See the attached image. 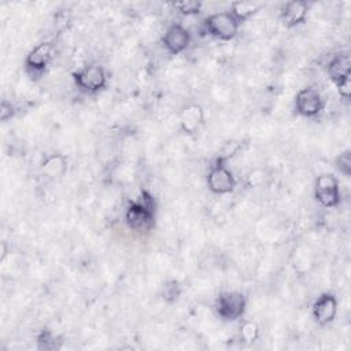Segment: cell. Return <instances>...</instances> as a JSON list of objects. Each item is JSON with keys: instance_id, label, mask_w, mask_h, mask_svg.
<instances>
[{"instance_id": "1", "label": "cell", "mask_w": 351, "mask_h": 351, "mask_svg": "<svg viewBox=\"0 0 351 351\" xmlns=\"http://www.w3.org/2000/svg\"><path fill=\"white\" fill-rule=\"evenodd\" d=\"M125 219L128 226L136 232H147L154 226L155 221V203L149 193L143 192L141 197L126 210Z\"/></svg>"}, {"instance_id": "2", "label": "cell", "mask_w": 351, "mask_h": 351, "mask_svg": "<svg viewBox=\"0 0 351 351\" xmlns=\"http://www.w3.org/2000/svg\"><path fill=\"white\" fill-rule=\"evenodd\" d=\"M239 22L229 11H221L214 12L204 18L203 21V32L208 36H213L218 40L229 41L234 38V36L239 32Z\"/></svg>"}, {"instance_id": "3", "label": "cell", "mask_w": 351, "mask_h": 351, "mask_svg": "<svg viewBox=\"0 0 351 351\" xmlns=\"http://www.w3.org/2000/svg\"><path fill=\"white\" fill-rule=\"evenodd\" d=\"M73 80L77 85V88L84 93H97L101 89H104L107 84V74L101 64L99 63H89L80 70L74 71Z\"/></svg>"}, {"instance_id": "4", "label": "cell", "mask_w": 351, "mask_h": 351, "mask_svg": "<svg viewBox=\"0 0 351 351\" xmlns=\"http://www.w3.org/2000/svg\"><path fill=\"white\" fill-rule=\"evenodd\" d=\"M247 300L241 292L228 291L217 296L214 308L217 315L223 321H237L245 313Z\"/></svg>"}, {"instance_id": "5", "label": "cell", "mask_w": 351, "mask_h": 351, "mask_svg": "<svg viewBox=\"0 0 351 351\" xmlns=\"http://www.w3.org/2000/svg\"><path fill=\"white\" fill-rule=\"evenodd\" d=\"M236 184L237 181L230 169L225 165V160L218 158L207 173L208 189L215 195H226L236 188Z\"/></svg>"}, {"instance_id": "6", "label": "cell", "mask_w": 351, "mask_h": 351, "mask_svg": "<svg viewBox=\"0 0 351 351\" xmlns=\"http://www.w3.org/2000/svg\"><path fill=\"white\" fill-rule=\"evenodd\" d=\"M315 200L325 208H335L340 203V186L336 176L324 173L317 177L314 184Z\"/></svg>"}, {"instance_id": "7", "label": "cell", "mask_w": 351, "mask_h": 351, "mask_svg": "<svg viewBox=\"0 0 351 351\" xmlns=\"http://www.w3.org/2000/svg\"><path fill=\"white\" fill-rule=\"evenodd\" d=\"M295 110L299 115L314 118L324 110V99L318 89L306 86L300 89L295 97Z\"/></svg>"}, {"instance_id": "8", "label": "cell", "mask_w": 351, "mask_h": 351, "mask_svg": "<svg viewBox=\"0 0 351 351\" xmlns=\"http://www.w3.org/2000/svg\"><path fill=\"white\" fill-rule=\"evenodd\" d=\"M53 55V45L49 41H43L38 45H36L26 56L25 66L26 71L29 75L33 77H40L45 69L48 67L51 59Z\"/></svg>"}, {"instance_id": "9", "label": "cell", "mask_w": 351, "mask_h": 351, "mask_svg": "<svg viewBox=\"0 0 351 351\" xmlns=\"http://www.w3.org/2000/svg\"><path fill=\"white\" fill-rule=\"evenodd\" d=\"M162 44L169 53L178 55L189 47L191 33L182 25L173 23L166 29V32L162 37Z\"/></svg>"}, {"instance_id": "10", "label": "cell", "mask_w": 351, "mask_h": 351, "mask_svg": "<svg viewBox=\"0 0 351 351\" xmlns=\"http://www.w3.org/2000/svg\"><path fill=\"white\" fill-rule=\"evenodd\" d=\"M313 318L321 326L329 325L337 314V299L333 293L325 292L319 295L311 307Z\"/></svg>"}, {"instance_id": "11", "label": "cell", "mask_w": 351, "mask_h": 351, "mask_svg": "<svg viewBox=\"0 0 351 351\" xmlns=\"http://www.w3.org/2000/svg\"><path fill=\"white\" fill-rule=\"evenodd\" d=\"M204 122V112L199 104H188L180 112V128L186 134L196 133Z\"/></svg>"}, {"instance_id": "12", "label": "cell", "mask_w": 351, "mask_h": 351, "mask_svg": "<svg viewBox=\"0 0 351 351\" xmlns=\"http://www.w3.org/2000/svg\"><path fill=\"white\" fill-rule=\"evenodd\" d=\"M308 12V4L302 0H292L284 4L281 8V19L285 26L295 27L298 25H302Z\"/></svg>"}, {"instance_id": "13", "label": "cell", "mask_w": 351, "mask_h": 351, "mask_svg": "<svg viewBox=\"0 0 351 351\" xmlns=\"http://www.w3.org/2000/svg\"><path fill=\"white\" fill-rule=\"evenodd\" d=\"M326 73L329 78L335 82V85H337L344 80H348L351 77L350 56L347 53H340L333 56L326 66Z\"/></svg>"}, {"instance_id": "14", "label": "cell", "mask_w": 351, "mask_h": 351, "mask_svg": "<svg viewBox=\"0 0 351 351\" xmlns=\"http://www.w3.org/2000/svg\"><path fill=\"white\" fill-rule=\"evenodd\" d=\"M41 173L47 178L58 180L63 177L67 171V159L62 154H52L44 159L41 163Z\"/></svg>"}, {"instance_id": "15", "label": "cell", "mask_w": 351, "mask_h": 351, "mask_svg": "<svg viewBox=\"0 0 351 351\" xmlns=\"http://www.w3.org/2000/svg\"><path fill=\"white\" fill-rule=\"evenodd\" d=\"M261 10V4L254 1H233L230 4L229 12L236 18L239 23L250 19Z\"/></svg>"}, {"instance_id": "16", "label": "cell", "mask_w": 351, "mask_h": 351, "mask_svg": "<svg viewBox=\"0 0 351 351\" xmlns=\"http://www.w3.org/2000/svg\"><path fill=\"white\" fill-rule=\"evenodd\" d=\"M259 337V326L254 321H245L240 326V339L247 343L252 344Z\"/></svg>"}, {"instance_id": "17", "label": "cell", "mask_w": 351, "mask_h": 351, "mask_svg": "<svg viewBox=\"0 0 351 351\" xmlns=\"http://www.w3.org/2000/svg\"><path fill=\"white\" fill-rule=\"evenodd\" d=\"M173 8L181 15L191 16V15H196V14L200 12L202 3L195 1V0H182V1L173 3Z\"/></svg>"}, {"instance_id": "18", "label": "cell", "mask_w": 351, "mask_h": 351, "mask_svg": "<svg viewBox=\"0 0 351 351\" xmlns=\"http://www.w3.org/2000/svg\"><path fill=\"white\" fill-rule=\"evenodd\" d=\"M162 298L163 300L169 302V303H173L176 300H178L180 295H181V285L177 280H169L163 284L162 287Z\"/></svg>"}, {"instance_id": "19", "label": "cell", "mask_w": 351, "mask_h": 351, "mask_svg": "<svg viewBox=\"0 0 351 351\" xmlns=\"http://www.w3.org/2000/svg\"><path fill=\"white\" fill-rule=\"evenodd\" d=\"M60 346V340L51 332V330H43L37 336V348L38 350H58Z\"/></svg>"}, {"instance_id": "20", "label": "cell", "mask_w": 351, "mask_h": 351, "mask_svg": "<svg viewBox=\"0 0 351 351\" xmlns=\"http://www.w3.org/2000/svg\"><path fill=\"white\" fill-rule=\"evenodd\" d=\"M335 166L344 177H350L351 176V151L346 149L341 154H339L335 160Z\"/></svg>"}, {"instance_id": "21", "label": "cell", "mask_w": 351, "mask_h": 351, "mask_svg": "<svg viewBox=\"0 0 351 351\" xmlns=\"http://www.w3.org/2000/svg\"><path fill=\"white\" fill-rule=\"evenodd\" d=\"M265 178H266L265 171L261 170V169H255V170H252V171H250V173L247 174L245 181H247V185H248V186L255 188V186L262 185L263 181H265Z\"/></svg>"}, {"instance_id": "22", "label": "cell", "mask_w": 351, "mask_h": 351, "mask_svg": "<svg viewBox=\"0 0 351 351\" xmlns=\"http://www.w3.org/2000/svg\"><path fill=\"white\" fill-rule=\"evenodd\" d=\"M15 115V107L11 101L8 100H1V104H0V119L3 122H7L10 121L12 117Z\"/></svg>"}, {"instance_id": "23", "label": "cell", "mask_w": 351, "mask_h": 351, "mask_svg": "<svg viewBox=\"0 0 351 351\" xmlns=\"http://www.w3.org/2000/svg\"><path fill=\"white\" fill-rule=\"evenodd\" d=\"M5 251H7V250H5V243H3V244H1V261L4 259V256H5V254H7Z\"/></svg>"}]
</instances>
